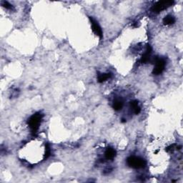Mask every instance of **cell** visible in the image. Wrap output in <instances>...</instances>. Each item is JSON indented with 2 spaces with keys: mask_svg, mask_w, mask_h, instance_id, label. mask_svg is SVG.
I'll return each mask as SVG.
<instances>
[{
  "mask_svg": "<svg viewBox=\"0 0 183 183\" xmlns=\"http://www.w3.org/2000/svg\"><path fill=\"white\" fill-rule=\"evenodd\" d=\"M41 119H42V114L40 113H37V114H33L28 120V124L33 133H36L38 130Z\"/></svg>",
  "mask_w": 183,
  "mask_h": 183,
  "instance_id": "obj_1",
  "label": "cell"
},
{
  "mask_svg": "<svg viewBox=\"0 0 183 183\" xmlns=\"http://www.w3.org/2000/svg\"><path fill=\"white\" fill-rule=\"evenodd\" d=\"M127 163L130 167H133V168L135 169L143 168L146 165V161L145 160L135 156L128 157Z\"/></svg>",
  "mask_w": 183,
  "mask_h": 183,
  "instance_id": "obj_2",
  "label": "cell"
},
{
  "mask_svg": "<svg viewBox=\"0 0 183 183\" xmlns=\"http://www.w3.org/2000/svg\"><path fill=\"white\" fill-rule=\"evenodd\" d=\"M174 4L173 1H160L155 4L152 7V10L155 13H159L161 11L165 10L167 7L172 6Z\"/></svg>",
  "mask_w": 183,
  "mask_h": 183,
  "instance_id": "obj_3",
  "label": "cell"
},
{
  "mask_svg": "<svg viewBox=\"0 0 183 183\" xmlns=\"http://www.w3.org/2000/svg\"><path fill=\"white\" fill-rule=\"evenodd\" d=\"M154 64H155V67L154 68L152 73L156 75L161 74V73L164 71V69H165V62L164 61L163 59H157L155 60V63Z\"/></svg>",
  "mask_w": 183,
  "mask_h": 183,
  "instance_id": "obj_4",
  "label": "cell"
},
{
  "mask_svg": "<svg viewBox=\"0 0 183 183\" xmlns=\"http://www.w3.org/2000/svg\"><path fill=\"white\" fill-rule=\"evenodd\" d=\"M90 22H91L92 28L93 32L98 36V37H99V38L102 39V31L101 27H99V25L97 24V22H96L95 20H93V19L91 17H90Z\"/></svg>",
  "mask_w": 183,
  "mask_h": 183,
  "instance_id": "obj_5",
  "label": "cell"
},
{
  "mask_svg": "<svg viewBox=\"0 0 183 183\" xmlns=\"http://www.w3.org/2000/svg\"><path fill=\"white\" fill-rule=\"evenodd\" d=\"M151 52H152V48H151V47L150 46V45H148L146 50H145V52L142 55V58H141V60H140L141 63L145 64L150 61Z\"/></svg>",
  "mask_w": 183,
  "mask_h": 183,
  "instance_id": "obj_6",
  "label": "cell"
},
{
  "mask_svg": "<svg viewBox=\"0 0 183 183\" xmlns=\"http://www.w3.org/2000/svg\"><path fill=\"white\" fill-rule=\"evenodd\" d=\"M105 156L107 160H113L114 158V157L116 156L115 150L112 148L107 149V150L105 151Z\"/></svg>",
  "mask_w": 183,
  "mask_h": 183,
  "instance_id": "obj_7",
  "label": "cell"
},
{
  "mask_svg": "<svg viewBox=\"0 0 183 183\" xmlns=\"http://www.w3.org/2000/svg\"><path fill=\"white\" fill-rule=\"evenodd\" d=\"M175 22V19L172 16L168 15V16L165 17L163 20V23L165 25H171V24H174Z\"/></svg>",
  "mask_w": 183,
  "mask_h": 183,
  "instance_id": "obj_8",
  "label": "cell"
},
{
  "mask_svg": "<svg viewBox=\"0 0 183 183\" xmlns=\"http://www.w3.org/2000/svg\"><path fill=\"white\" fill-rule=\"evenodd\" d=\"M122 107H123V103H122V102L120 99L114 100V104H113V108L115 109V110H120L122 108Z\"/></svg>",
  "mask_w": 183,
  "mask_h": 183,
  "instance_id": "obj_9",
  "label": "cell"
},
{
  "mask_svg": "<svg viewBox=\"0 0 183 183\" xmlns=\"http://www.w3.org/2000/svg\"><path fill=\"white\" fill-rule=\"evenodd\" d=\"M111 77V75L109 73H103V74H100L98 76V82H103L107 80H108L109 77Z\"/></svg>",
  "mask_w": 183,
  "mask_h": 183,
  "instance_id": "obj_10",
  "label": "cell"
},
{
  "mask_svg": "<svg viewBox=\"0 0 183 183\" xmlns=\"http://www.w3.org/2000/svg\"><path fill=\"white\" fill-rule=\"evenodd\" d=\"M51 154V150L50 148V145L48 144L46 145V150H45V154H44V159L45 158H48Z\"/></svg>",
  "mask_w": 183,
  "mask_h": 183,
  "instance_id": "obj_11",
  "label": "cell"
},
{
  "mask_svg": "<svg viewBox=\"0 0 183 183\" xmlns=\"http://www.w3.org/2000/svg\"><path fill=\"white\" fill-rule=\"evenodd\" d=\"M2 6H4L6 9H11L12 8V5L9 4L8 2H3Z\"/></svg>",
  "mask_w": 183,
  "mask_h": 183,
  "instance_id": "obj_12",
  "label": "cell"
}]
</instances>
